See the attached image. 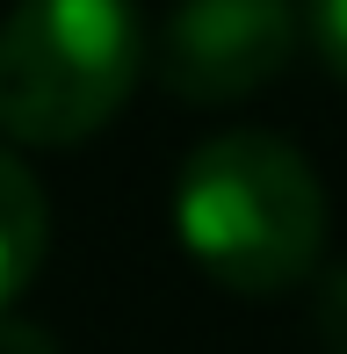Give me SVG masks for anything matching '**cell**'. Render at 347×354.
Returning <instances> with one entry per match:
<instances>
[{
  "mask_svg": "<svg viewBox=\"0 0 347 354\" xmlns=\"http://www.w3.org/2000/svg\"><path fill=\"white\" fill-rule=\"evenodd\" d=\"M311 333H319L326 354H347V268L319 282V297H311Z\"/></svg>",
  "mask_w": 347,
  "mask_h": 354,
  "instance_id": "obj_5",
  "label": "cell"
},
{
  "mask_svg": "<svg viewBox=\"0 0 347 354\" xmlns=\"http://www.w3.org/2000/svg\"><path fill=\"white\" fill-rule=\"evenodd\" d=\"M51 246V210H44V188L22 159L0 145V311L29 289V275L44 268Z\"/></svg>",
  "mask_w": 347,
  "mask_h": 354,
  "instance_id": "obj_4",
  "label": "cell"
},
{
  "mask_svg": "<svg viewBox=\"0 0 347 354\" xmlns=\"http://www.w3.org/2000/svg\"><path fill=\"white\" fill-rule=\"evenodd\" d=\"M131 0H15L0 22V131L15 145H80L138 87Z\"/></svg>",
  "mask_w": 347,
  "mask_h": 354,
  "instance_id": "obj_2",
  "label": "cell"
},
{
  "mask_svg": "<svg viewBox=\"0 0 347 354\" xmlns=\"http://www.w3.org/2000/svg\"><path fill=\"white\" fill-rule=\"evenodd\" d=\"M311 44H319L326 66L347 80V0H311Z\"/></svg>",
  "mask_w": 347,
  "mask_h": 354,
  "instance_id": "obj_6",
  "label": "cell"
},
{
  "mask_svg": "<svg viewBox=\"0 0 347 354\" xmlns=\"http://www.w3.org/2000/svg\"><path fill=\"white\" fill-rule=\"evenodd\" d=\"M174 232L217 289L282 297L326 253V188L275 131H225L188 152L174 181Z\"/></svg>",
  "mask_w": 347,
  "mask_h": 354,
  "instance_id": "obj_1",
  "label": "cell"
},
{
  "mask_svg": "<svg viewBox=\"0 0 347 354\" xmlns=\"http://www.w3.org/2000/svg\"><path fill=\"white\" fill-rule=\"evenodd\" d=\"M0 354H58V340L44 326H29V318H8V311H0Z\"/></svg>",
  "mask_w": 347,
  "mask_h": 354,
  "instance_id": "obj_7",
  "label": "cell"
},
{
  "mask_svg": "<svg viewBox=\"0 0 347 354\" xmlns=\"http://www.w3.org/2000/svg\"><path fill=\"white\" fill-rule=\"evenodd\" d=\"M297 51L290 0H181L152 44V73L174 102L225 109L239 94L268 87Z\"/></svg>",
  "mask_w": 347,
  "mask_h": 354,
  "instance_id": "obj_3",
  "label": "cell"
}]
</instances>
